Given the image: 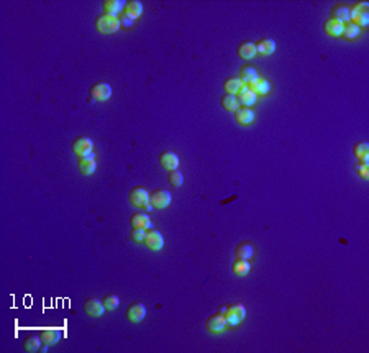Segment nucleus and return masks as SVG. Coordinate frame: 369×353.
<instances>
[{"mask_svg": "<svg viewBox=\"0 0 369 353\" xmlns=\"http://www.w3.org/2000/svg\"><path fill=\"white\" fill-rule=\"evenodd\" d=\"M82 309H84V312L90 317H101V316H103V312L107 311L103 303L97 298L85 299L84 304H82Z\"/></svg>", "mask_w": 369, "mask_h": 353, "instance_id": "obj_7", "label": "nucleus"}, {"mask_svg": "<svg viewBox=\"0 0 369 353\" xmlns=\"http://www.w3.org/2000/svg\"><path fill=\"white\" fill-rule=\"evenodd\" d=\"M330 18H335L338 21H341L343 25L350 21V7L343 5V3H336L335 7L332 8V17Z\"/></svg>", "mask_w": 369, "mask_h": 353, "instance_id": "obj_19", "label": "nucleus"}, {"mask_svg": "<svg viewBox=\"0 0 369 353\" xmlns=\"http://www.w3.org/2000/svg\"><path fill=\"white\" fill-rule=\"evenodd\" d=\"M102 7L103 10H105V14L117 15L118 12H121L125 8V2L123 0H103Z\"/></svg>", "mask_w": 369, "mask_h": 353, "instance_id": "obj_26", "label": "nucleus"}, {"mask_svg": "<svg viewBox=\"0 0 369 353\" xmlns=\"http://www.w3.org/2000/svg\"><path fill=\"white\" fill-rule=\"evenodd\" d=\"M243 87H245V84L241 83L240 77H228L223 83L225 94H233V96H236V94H240V90Z\"/></svg>", "mask_w": 369, "mask_h": 353, "instance_id": "obj_23", "label": "nucleus"}, {"mask_svg": "<svg viewBox=\"0 0 369 353\" xmlns=\"http://www.w3.org/2000/svg\"><path fill=\"white\" fill-rule=\"evenodd\" d=\"M343 27H345V25H343L341 21H338L335 18H330V17L323 21V32H325V35H328V36H341Z\"/></svg>", "mask_w": 369, "mask_h": 353, "instance_id": "obj_12", "label": "nucleus"}, {"mask_svg": "<svg viewBox=\"0 0 369 353\" xmlns=\"http://www.w3.org/2000/svg\"><path fill=\"white\" fill-rule=\"evenodd\" d=\"M251 269V265L248 260H243V258H235V261L232 263V271L235 276H246Z\"/></svg>", "mask_w": 369, "mask_h": 353, "instance_id": "obj_22", "label": "nucleus"}, {"mask_svg": "<svg viewBox=\"0 0 369 353\" xmlns=\"http://www.w3.org/2000/svg\"><path fill=\"white\" fill-rule=\"evenodd\" d=\"M356 171H358V174L361 176L363 179H368V178H369V171H368V161H359L358 165H356Z\"/></svg>", "mask_w": 369, "mask_h": 353, "instance_id": "obj_34", "label": "nucleus"}, {"mask_svg": "<svg viewBox=\"0 0 369 353\" xmlns=\"http://www.w3.org/2000/svg\"><path fill=\"white\" fill-rule=\"evenodd\" d=\"M220 104L225 110H230V112H236L240 109L238 96H233V94H223V97L220 99Z\"/></svg>", "mask_w": 369, "mask_h": 353, "instance_id": "obj_25", "label": "nucleus"}, {"mask_svg": "<svg viewBox=\"0 0 369 353\" xmlns=\"http://www.w3.org/2000/svg\"><path fill=\"white\" fill-rule=\"evenodd\" d=\"M61 335H63V332H61L59 329H45V330H41V340L46 343V345H54V343H58L61 340Z\"/></svg>", "mask_w": 369, "mask_h": 353, "instance_id": "obj_24", "label": "nucleus"}, {"mask_svg": "<svg viewBox=\"0 0 369 353\" xmlns=\"http://www.w3.org/2000/svg\"><path fill=\"white\" fill-rule=\"evenodd\" d=\"M102 303H103V305H105L107 311H115V309L118 307V304H120V299L117 298L115 294H108L102 299Z\"/></svg>", "mask_w": 369, "mask_h": 353, "instance_id": "obj_33", "label": "nucleus"}, {"mask_svg": "<svg viewBox=\"0 0 369 353\" xmlns=\"http://www.w3.org/2000/svg\"><path fill=\"white\" fill-rule=\"evenodd\" d=\"M254 255V248L251 243H240L235 250V256L236 258H243V260H250L251 256Z\"/></svg>", "mask_w": 369, "mask_h": 353, "instance_id": "obj_29", "label": "nucleus"}, {"mask_svg": "<svg viewBox=\"0 0 369 353\" xmlns=\"http://www.w3.org/2000/svg\"><path fill=\"white\" fill-rule=\"evenodd\" d=\"M225 320H227V325H232V327H236L243 319L246 317V309L245 305L241 304H233L228 307L227 314H225Z\"/></svg>", "mask_w": 369, "mask_h": 353, "instance_id": "obj_5", "label": "nucleus"}, {"mask_svg": "<svg viewBox=\"0 0 369 353\" xmlns=\"http://www.w3.org/2000/svg\"><path fill=\"white\" fill-rule=\"evenodd\" d=\"M145 235H146V230H143V229H133L132 230V238H133V242H136V243L145 242Z\"/></svg>", "mask_w": 369, "mask_h": 353, "instance_id": "obj_35", "label": "nucleus"}, {"mask_svg": "<svg viewBox=\"0 0 369 353\" xmlns=\"http://www.w3.org/2000/svg\"><path fill=\"white\" fill-rule=\"evenodd\" d=\"M238 101H240V104H243L245 107H251L258 102V96H256L248 85H245V87L240 90V94H238Z\"/></svg>", "mask_w": 369, "mask_h": 353, "instance_id": "obj_21", "label": "nucleus"}, {"mask_svg": "<svg viewBox=\"0 0 369 353\" xmlns=\"http://www.w3.org/2000/svg\"><path fill=\"white\" fill-rule=\"evenodd\" d=\"M121 27V21L118 15H112V14H102L97 17L95 20V28H97L99 33H103V35H112V33H117Z\"/></svg>", "mask_w": 369, "mask_h": 353, "instance_id": "obj_1", "label": "nucleus"}, {"mask_svg": "<svg viewBox=\"0 0 369 353\" xmlns=\"http://www.w3.org/2000/svg\"><path fill=\"white\" fill-rule=\"evenodd\" d=\"M250 89L253 90L256 96H264V94H268L269 90H271V83H269L268 79H261V77H259Z\"/></svg>", "mask_w": 369, "mask_h": 353, "instance_id": "obj_30", "label": "nucleus"}, {"mask_svg": "<svg viewBox=\"0 0 369 353\" xmlns=\"http://www.w3.org/2000/svg\"><path fill=\"white\" fill-rule=\"evenodd\" d=\"M128 202L136 209H145L146 205L150 204V192H148L146 189L141 187V186H136V187L130 189Z\"/></svg>", "mask_w": 369, "mask_h": 353, "instance_id": "obj_2", "label": "nucleus"}, {"mask_svg": "<svg viewBox=\"0 0 369 353\" xmlns=\"http://www.w3.org/2000/svg\"><path fill=\"white\" fill-rule=\"evenodd\" d=\"M207 330L212 334H218V332H223L225 327H227V320H225L223 316H220V314H217V316H212L207 319Z\"/></svg>", "mask_w": 369, "mask_h": 353, "instance_id": "obj_13", "label": "nucleus"}, {"mask_svg": "<svg viewBox=\"0 0 369 353\" xmlns=\"http://www.w3.org/2000/svg\"><path fill=\"white\" fill-rule=\"evenodd\" d=\"M276 51V41L272 38H261L258 43H256V53H259L261 56H269Z\"/></svg>", "mask_w": 369, "mask_h": 353, "instance_id": "obj_17", "label": "nucleus"}, {"mask_svg": "<svg viewBox=\"0 0 369 353\" xmlns=\"http://www.w3.org/2000/svg\"><path fill=\"white\" fill-rule=\"evenodd\" d=\"M130 225H132L133 229H143V230L153 229V222H151L150 217L143 212H134L132 217H130Z\"/></svg>", "mask_w": 369, "mask_h": 353, "instance_id": "obj_11", "label": "nucleus"}, {"mask_svg": "<svg viewBox=\"0 0 369 353\" xmlns=\"http://www.w3.org/2000/svg\"><path fill=\"white\" fill-rule=\"evenodd\" d=\"M353 154H354L356 159H359V161H368L369 145L366 143V141H359V143H356L353 146Z\"/></svg>", "mask_w": 369, "mask_h": 353, "instance_id": "obj_28", "label": "nucleus"}, {"mask_svg": "<svg viewBox=\"0 0 369 353\" xmlns=\"http://www.w3.org/2000/svg\"><path fill=\"white\" fill-rule=\"evenodd\" d=\"M145 316H146V307H145V304H141V303H133V304H130L128 305V309H127V319L130 322H141L143 319H145Z\"/></svg>", "mask_w": 369, "mask_h": 353, "instance_id": "obj_10", "label": "nucleus"}, {"mask_svg": "<svg viewBox=\"0 0 369 353\" xmlns=\"http://www.w3.org/2000/svg\"><path fill=\"white\" fill-rule=\"evenodd\" d=\"M227 311H228V305H221V307L218 309V314H220V316H225V314H227Z\"/></svg>", "mask_w": 369, "mask_h": 353, "instance_id": "obj_37", "label": "nucleus"}, {"mask_svg": "<svg viewBox=\"0 0 369 353\" xmlns=\"http://www.w3.org/2000/svg\"><path fill=\"white\" fill-rule=\"evenodd\" d=\"M240 79L245 85L251 87V85H253L256 81L259 79V72L253 66H243L241 71H240Z\"/></svg>", "mask_w": 369, "mask_h": 353, "instance_id": "obj_14", "label": "nucleus"}, {"mask_svg": "<svg viewBox=\"0 0 369 353\" xmlns=\"http://www.w3.org/2000/svg\"><path fill=\"white\" fill-rule=\"evenodd\" d=\"M141 14H143V3L140 0H128V2H125L123 15H127L132 20H136Z\"/></svg>", "mask_w": 369, "mask_h": 353, "instance_id": "obj_16", "label": "nucleus"}, {"mask_svg": "<svg viewBox=\"0 0 369 353\" xmlns=\"http://www.w3.org/2000/svg\"><path fill=\"white\" fill-rule=\"evenodd\" d=\"M158 161H159V166L168 171L177 169V166H179V156H177L174 151H163L159 154Z\"/></svg>", "mask_w": 369, "mask_h": 353, "instance_id": "obj_8", "label": "nucleus"}, {"mask_svg": "<svg viewBox=\"0 0 369 353\" xmlns=\"http://www.w3.org/2000/svg\"><path fill=\"white\" fill-rule=\"evenodd\" d=\"M172 201V196L169 191H164V189H156L150 194V204L153 205L154 209H166Z\"/></svg>", "mask_w": 369, "mask_h": 353, "instance_id": "obj_6", "label": "nucleus"}, {"mask_svg": "<svg viewBox=\"0 0 369 353\" xmlns=\"http://www.w3.org/2000/svg\"><path fill=\"white\" fill-rule=\"evenodd\" d=\"M120 21H121V25H125V27H132V25H133V20L128 18L127 15H121L120 17Z\"/></svg>", "mask_w": 369, "mask_h": 353, "instance_id": "obj_36", "label": "nucleus"}, {"mask_svg": "<svg viewBox=\"0 0 369 353\" xmlns=\"http://www.w3.org/2000/svg\"><path fill=\"white\" fill-rule=\"evenodd\" d=\"M145 243L153 252H159L164 247V238L158 230H148L145 235Z\"/></svg>", "mask_w": 369, "mask_h": 353, "instance_id": "obj_9", "label": "nucleus"}, {"mask_svg": "<svg viewBox=\"0 0 369 353\" xmlns=\"http://www.w3.org/2000/svg\"><path fill=\"white\" fill-rule=\"evenodd\" d=\"M168 181H169V184H171L172 187H181L182 183H184V178H182V173H181V171L172 169V171H169Z\"/></svg>", "mask_w": 369, "mask_h": 353, "instance_id": "obj_32", "label": "nucleus"}, {"mask_svg": "<svg viewBox=\"0 0 369 353\" xmlns=\"http://www.w3.org/2000/svg\"><path fill=\"white\" fill-rule=\"evenodd\" d=\"M236 53L241 59H253L254 54H256V43H253V41L240 43V45H238Z\"/></svg>", "mask_w": 369, "mask_h": 353, "instance_id": "obj_18", "label": "nucleus"}, {"mask_svg": "<svg viewBox=\"0 0 369 353\" xmlns=\"http://www.w3.org/2000/svg\"><path fill=\"white\" fill-rule=\"evenodd\" d=\"M41 348V337L38 335H30L23 340V350L25 352H30V353H34Z\"/></svg>", "mask_w": 369, "mask_h": 353, "instance_id": "obj_27", "label": "nucleus"}, {"mask_svg": "<svg viewBox=\"0 0 369 353\" xmlns=\"http://www.w3.org/2000/svg\"><path fill=\"white\" fill-rule=\"evenodd\" d=\"M359 32H361V30H359L358 25L348 21V23H345V27H343V35L341 36H345L346 40H354V38L359 36Z\"/></svg>", "mask_w": 369, "mask_h": 353, "instance_id": "obj_31", "label": "nucleus"}, {"mask_svg": "<svg viewBox=\"0 0 369 353\" xmlns=\"http://www.w3.org/2000/svg\"><path fill=\"white\" fill-rule=\"evenodd\" d=\"M72 151L79 158L84 156H92L94 154V141L87 138V136H79L72 141Z\"/></svg>", "mask_w": 369, "mask_h": 353, "instance_id": "obj_3", "label": "nucleus"}, {"mask_svg": "<svg viewBox=\"0 0 369 353\" xmlns=\"http://www.w3.org/2000/svg\"><path fill=\"white\" fill-rule=\"evenodd\" d=\"M235 120L240 125H250L254 120V112L251 110V107H240L235 112Z\"/></svg>", "mask_w": 369, "mask_h": 353, "instance_id": "obj_20", "label": "nucleus"}, {"mask_svg": "<svg viewBox=\"0 0 369 353\" xmlns=\"http://www.w3.org/2000/svg\"><path fill=\"white\" fill-rule=\"evenodd\" d=\"M90 99L97 102H105L112 96V85L108 83H95L94 85H90L89 89Z\"/></svg>", "mask_w": 369, "mask_h": 353, "instance_id": "obj_4", "label": "nucleus"}, {"mask_svg": "<svg viewBox=\"0 0 369 353\" xmlns=\"http://www.w3.org/2000/svg\"><path fill=\"white\" fill-rule=\"evenodd\" d=\"M77 169H79V173L85 174V176L94 174L95 169H97V163H95L94 154H92V156L79 158V161H77Z\"/></svg>", "mask_w": 369, "mask_h": 353, "instance_id": "obj_15", "label": "nucleus"}]
</instances>
